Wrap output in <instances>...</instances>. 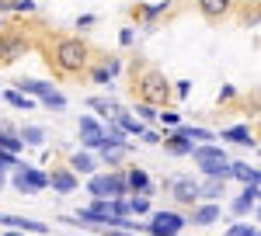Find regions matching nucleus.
<instances>
[{
    "instance_id": "nucleus-36",
    "label": "nucleus",
    "mask_w": 261,
    "mask_h": 236,
    "mask_svg": "<svg viewBox=\"0 0 261 236\" xmlns=\"http://www.w3.org/2000/svg\"><path fill=\"white\" fill-rule=\"evenodd\" d=\"M136 115H143V118H153V108H150V104H136Z\"/></svg>"
},
{
    "instance_id": "nucleus-37",
    "label": "nucleus",
    "mask_w": 261,
    "mask_h": 236,
    "mask_svg": "<svg viewBox=\"0 0 261 236\" xmlns=\"http://www.w3.org/2000/svg\"><path fill=\"white\" fill-rule=\"evenodd\" d=\"M4 181H7V177H4V167H0V188H4Z\"/></svg>"
},
{
    "instance_id": "nucleus-4",
    "label": "nucleus",
    "mask_w": 261,
    "mask_h": 236,
    "mask_svg": "<svg viewBox=\"0 0 261 236\" xmlns=\"http://www.w3.org/2000/svg\"><path fill=\"white\" fill-rule=\"evenodd\" d=\"M178 229H185V219L178 212H157V216L150 219V226H146L150 236H174Z\"/></svg>"
},
{
    "instance_id": "nucleus-13",
    "label": "nucleus",
    "mask_w": 261,
    "mask_h": 236,
    "mask_svg": "<svg viewBox=\"0 0 261 236\" xmlns=\"http://www.w3.org/2000/svg\"><path fill=\"white\" fill-rule=\"evenodd\" d=\"M49 184H53L56 191H63V195H66V191H73V188H77V174H73V170H66V167H60V170H53Z\"/></svg>"
},
{
    "instance_id": "nucleus-34",
    "label": "nucleus",
    "mask_w": 261,
    "mask_h": 236,
    "mask_svg": "<svg viewBox=\"0 0 261 236\" xmlns=\"http://www.w3.org/2000/svg\"><path fill=\"white\" fill-rule=\"evenodd\" d=\"M0 167H18L14 153H4V150H0Z\"/></svg>"
},
{
    "instance_id": "nucleus-25",
    "label": "nucleus",
    "mask_w": 261,
    "mask_h": 236,
    "mask_svg": "<svg viewBox=\"0 0 261 236\" xmlns=\"http://www.w3.org/2000/svg\"><path fill=\"white\" fill-rule=\"evenodd\" d=\"M42 139H45V132H42L39 125H28V129L21 132V142H28V146H39Z\"/></svg>"
},
{
    "instance_id": "nucleus-29",
    "label": "nucleus",
    "mask_w": 261,
    "mask_h": 236,
    "mask_svg": "<svg viewBox=\"0 0 261 236\" xmlns=\"http://www.w3.org/2000/svg\"><path fill=\"white\" fill-rule=\"evenodd\" d=\"M115 122H119V129H125V132H136V136L143 132V125H140V122H133V118L125 115V111H122V115L115 118Z\"/></svg>"
},
{
    "instance_id": "nucleus-1",
    "label": "nucleus",
    "mask_w": 261,
    "mask_h": 236,
    "mask_svg": "<svg viewBox=\"0 0 261 236\" xmlns=\"http://www.w3.org/2000/svg\"><path fill=\"white\" fill-rule=\"evenodd\" d=\"M133 91H136L140 104H150V108L171 101V83H167V77H164L161 70H153V66L140 70V77L133 73Z\"/></svg>"
},
{
    "instance_id": "nucleus-17",
    "label": "nucleus",
    "mask_w": 261,
    "mask_h": 236,
    "mask_svg": "<svg viewBox=\"0 0 261 236\" xmlns=\"http://www.w3.org/2000/svg\"><path fill=\"white\" fill-rule=\"evenodd\" d=\"M216 219H220V205H202V209L192 212V222H195V226H209V222H216Z\"/></svg>"
},
{
    "instance_id": "nucleus-14",
    "label": "nucleus",
    "mask_w": 261,
    "mask_h": 236,
    "mask_svg": "<svg viewBox=\"0 0 261 236\" xmlns=\"http://www.w3.org/2000/svg\"><path fill=\"white\" fill-rule=\"evenodd\" d=\"M0 150H4V153H21V150H24L21 136L11 129V125H0Z\"/></svg>"
},
{
    "instance_id": "nucleus-31",
    "label": "nucleus",
    "mask_w": 261,
    "mask_h": 236,
    "mask_svg": "<svg viewBox=\"0 0 261 236\" xmlns=\"http://www.w3.org/2000/svg\"><path fill=\"white\" fill-rule=\"evenodd\" d=\"M129 212H136V216L150 212V201H146V195H136V198H133V201H129Z\"/></svg>"
},
{
    "instance_id": "nucleus-20",
    "label": "nucleus",
    "mask_w": 261,
    "mask_h": 236,
    "mask_svg": "<svg viewBox=\"0 0 261 236\" xmlns=\"http://www.w3.org/2000/svg\"><path fill=\"white\" fill-rule=\"evenodd\" d=\"M223 139H230V142H247V146H254V136H251V129L247 125H233V129H226Z\"/></svg>"
},
{
    "instance_id": "nucleus-26",
    "label": "nucleus",
    "mask_w": 261,
    "mask_h": 236,
    "mask_svg": "<svg viewBox=\"0 0 261 236\" xmlns=\"http://www.w3.org/2000/svg\"><path fill=\"white\" fill-rule=\"evenodd\" d=\"M70 167H73V170H84V174H91V170H94V160L87 157V153H77V157L70 160Z\"/></svg>"
},
{
    "instance_id": "nucleus-35",
    "label": "nucleus",
    "mask_w": 261,
    "mask_h": 236,
    "mask_svg": "<svg viewBox=\"0 0 261 236\" xmlns=\"http://www.w3.org/2000/svg\"><path fill=\"white\" fill-rule=\"evenodd\" d=\"M161 122H167V125H178V122H181V115H174V111H164V115H161Z\"/></svg>"
},
{
    "instance_id": "nucleus-8",
    "label": "nucleus",
    "mask_w": 261,
    "mask_h": 236,
    "mask_svg": "<svg viewBox=\"0 0 261 236\" xmlns=\"http://www.w3.org/2000/svg\"><path fill=\"white\" fill-rule=\"evenodd\" d=\"M81 139H84V146L101 150V146H105V129H101L94 118H81Z\"/></svg>"
},
{
    "instance_id": "nucleus-2",
    "label": "nucleus",
    "mask_w": 261,
    "mask_h": 236,
    "mask_svg": "<svg viewBox=\"0 0 261 236\" xmlns=\"http://www.w3.org/2000/svg\"><path fill=\"white\" fill-rule=\"evenodd\" d=\"M87 59H91V45L84 39H60L56 42V70L73 77L87 70Z\"/></svg>"
},
{
    "instance_id": "nucleus-6",
    "label": "nucleus",
    "mask_w": 261,
    "mask_h": 236,
    "mask_svg": "<svg viewBox=\"0 0 261 236\" xmlns=\"http://www.w3.org/2000/svg\"><path fill=\"white\" fill-rule=\"evenodd\" d=\"M24 49H28V42H24L21 32H4V35H0V66L14 63Z\"/></svg>"
},
{
    "instance_id": "nucleus-16",
    "label": "nucleus",
    "mask_w": 261,
    "mask_h": 236,
    "mask_svg": "<svg viewBox=\"0 0 261 236\" xmlns=\"http://www.w3.org/2000/svg\"><path fill=\"white\" fill-rule=\"evenodd\" d=\"M174 198H178L181 205H192L199 198V184L195 181H174Z\"/></svg>"
},
{
    "instance_id": "nucleus-23",
    "label": "nucleus",
    "mask_w": 261,
    "mask_h": 236,
    "mask_svg": "<svg viewBox=\"0 0 261 236\" xmlns=\"http://www.w3.org/2000/svg\"><path fill=\"white\" fill-rule=\"evenodd\" d=\"M178 132L185 139H192V142H209V139H213L209 129H192V125H178Z\"/></svg>"
},
{
    "instance_id": "nucleus-18",
    "label": "nucleus",
    "mask_w": 261,
    "mask_h": 236,
    "mask_svg": "<svg viewBox=\"0 0 261 236\" xmlns=\"http://www.w3.org/2000/svg\"><path fill=\"white\" fill-rule=\"evenodd\" d=\"M254 201H258V184H247L244 195L233 201V212H247V209H254Z\"/></svg>"
},
{
    "instance_id": "nucleus-19",
    "label": "nucleus",
    "mask_w": 261,
    "mask_h": 236,
    "mask_svg": "<svg viewBox=\"0 0 261 236\" xmlns=\"http://www.w3.org/2000/svg\"><path fill=\"white\" fill-rule=\"evenodd\" d=\"M119 70H122V63H119L115 56H112V59H105L98 70H94V80H98V83H105V80H112V77H115Z\"/></svg>"
},
{
    "instance_id": "nucleus-38",
    "label": "nucleus",
    "mask_w": 261,
    "mask_h": 236,
    "mask_svg": "<svg viewBox=\"0 0 261 236\" xmlns=\"http://www.w3.org/2000/svg\"><path fill=\"white\" fill-rule=\"evenodd\" d=\"M4 236H24V233H4Z\"/></svg>"
},
{
    "instance_id": "nucleus-22",
    "label": "nucleus",
    "mask_w": 261,
    "mask_h": 236,
    "mask_svg": "<svg viewBox=\"0 0 261 236\" xmlns=\"http://www.w3.org/2000/svg\"><path fill=\"white\" fill-rule=\"evenodd\" d=\"M91 108H94V111H101V115H112V118L122 115L119 104H115V101H105V98H91Z\"/></svg>"
},
{
    "instance_id": "nucleus-32",
    "label": "nucleus",
    "mask_w": 261,
    "mask_h": 236,
    "mask_svg": "<svg viewBox=\"0 0 261 236\" xmlns=\"http://www.w3.org/2000/svg\"><path fill=\"white\" fill-rule=\"evenodd\" d=\"M226 236H258V229H254V226H233V229H226Z\"/></svg>"
},
{
    "instance_id": "nucleus-3",
    "label": "nucleus",
    "mask_w": 261,
    "mask_h": 236,
    "mask_svg": "<svg viewBox=\"0 0 261 236\" xmlns=\"http://www.w3.org/2000/svg\"><path fill=\"white\" fill-rule=\"evenodd\" d=\"M87 188H91V195L94 198H122L125 195V181H122V174H94L91 177V184H87Z\"/></svg>"
},
{
    "instance_id": "nucleus-27",
    "label": "nucleus",
    "mask_w": 261,
    "mask_h": 236,
    "mask_svg": "<svg viewBox=\"0 0 261 236\" xmlns=\"http://www.w3.org/2000/svg\"><path fill=\"white\" fill-rule=\"evenodd\" d=\"M223 184H226V181H216V177H209V184H205V188H199V195H205V198H220V195H223Z\"/></svg>"
},
{
    "instance_id": "nucleus-15",
    "label": "nucleus",
    "mask_w": 261,
    "mask_h": 236,
    "mask_svg": "<svg viewBox=\"0 0 261 236\" xmlns=\"http://www.w3.org/2000/svg\"><path fill=\"white\" fill-rule=\"evenodd\" d=\"M164 150H167L171 157H185V153H192L195 146H192V139H185L181 132H174L171 139H164Z\"/></svg>"
},
{
    "instance_id": "nucleus-7",
    "label": "nucleus",
    "mask_w": 261,
    "mask_h": 236,
    "mask_svg": "<svg viewBox=\"0 0 261 236\" xmlns=\"http://www.w3.org/2000/svg\"><path fill=\"white\" fill-rule=\"evenodd\" d=\"M195 7H199V14L205 21H220L230 14V7H233V0H195Z\"/></svg>"
},
{
    "instance_id": "nucleus-24",
    "label": "nucleus",
    "mask_w": 261,
    "mask_h": 236,
    "mask_svg": "<svg viewBox=\"0 0 261 236\" xmlns=\"http://www.w3.org/2000/svg\"><path fill=\"white\" fill-rule=\"evenodd\" d=\"M122 157H125V150H122V146H112V142H105V146H101V160H105V163H119Z\"/></svg>"
},
{
    "instance_id": "nucleus-11",
    "label": "nucleus",
    "mask_w": 261,
    "mask_h": 236,
    "mask_svg": "<svg viewBox=\"0 0 261 236\" xmlns=\"http://www.w3.org/2000/svg\"><path fill=\"white\" fill-rule=\"evenodd\" d=\"M18 174L28 181V188H32V191H42V188H49V174H42L39 167H24V163H18Z\"/></svg>"
},
{
    "instance_id": "nucleus-9",
    "label": "nucleus",
    "mask_w": 261,
    "mask_h": 236,
    "mask_svg": "<svg viewBox=\"0 0 261 236\" xmlns=\"http://www.w3.org/2000/svg\"><path fill=\"white\" fill-rule=\"evenodd\" d=\"M0 226H14V229H24V233H49V226H45V222L21 219V216H7V212H0Z\"/></svg>"
},
{
    "instance_id": "nucleus-21",
    "label": "nucleus",
    "mask_w": 261,
    "mask_h": 236,
    "mask_svg": "<svg viewBox=\"0 0 261 236\" xmlns=\"http://www.w3.org/2000/svg\"><path fill=\"white\" fill-rule=\"evenodd\" d=\"M230 177H241L247 184H258V167H247V163H233L230 167Z\"/></svg>"
},
{
    "instance_id": "nucleus-33",
    "label": "nucleus",
    "mask_w": 261,
    "mask_h": 236,
    "mask_svg": "<svg viewBox=\"0 0 261 236\" xmlns=\"http://www.w3.org/2000/svg\"><path fill=\"white\" fill-rule=\"evenodd\" d=\"M108 205H112V216L125 219V212H129V201H122V198H115V201H108Z\"/></svg>"
},
{
    "instance_id": "nucleus-28",
    "label": "nucleus",
    "mask_w": 261,
    "mask_h": 236,
    "mask_svg": "<svg viewBox=\"0 0 261 236\" xmlns=\"http://www.w3.org/2000/svg\"><path fill=\"white\" fill-rule=\"evenodd\" d=\"M35 0H0V11H32Z\"/></svg>"
},
{
    "instance_id": "nucleus-30",
    "label": "nucleus",
    "mask_w": 261,
    "mask_h": 236,
    "mask_svg": "<svg viewBox=\"0 0 261 236\" xmlns=\"http://www.w3.org/2000/svg\"><path fill=\"white\" fill-rule=\"evenodd\" d=\"M4 98H7V104H14V108H24V111H28V108H32V101L24 98V94H18V91H7V94H4Z\"/></svg>"
},
{
    "instance_id": "nucleus-12",
    "label": "nucleus",
    "mask_w": 261,
    "mask_h": 236,
    "mask_svg": "<svg viewBox=\"0 0 261 236\" xmlns=\"http://www.w3.org/2000/svg\"><path fill=\"white\" fill-rule=\"evenodd\" d=\"M192 157H195L199 167H205V163H226V157H223L220 146H195V150H192Z\"/></svg>"
},
{
    "instance_id": "nucleus-10",
    "label": "nucleus",
    "mask_w": 261,
    "mask_h": 236,
    "mask_svg": "<svg viewBox=\"0 0 261 236\" xmlns=\"http://www.w3.org/2000/svg\"><path fill=\"white\" fill-rule=\"evenodd\" d=\"M125 191H136V195H146L150 191V181H146V170H140V167H133V170H125Z\"/></svg>"
},
{
    "instance_id": "nucleus-5",
    "label": "nucleus",
    "mask_w": 261,
    "mask_h": 236,
    "mask_svg": "<svg viewBox=\"0 0 261 236\" xmlns=\"http://www.w3.org/2000/svg\"><path fill=\"white\" fill-rule=\"evenodd\" d=\"M18 91H32V94L42 98L49 108H63V104H66V98L53 91V83H42V80H28V77H24V80H18Z\"/></svg>"
}]
</instances>
